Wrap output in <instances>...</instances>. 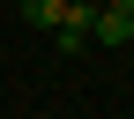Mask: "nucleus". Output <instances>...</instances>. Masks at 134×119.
Instances as JSON below:
<instances>
[{
  "label": "nucleus",
  "mask_w": 134,
  "mask_h": 119,
  "mask_svg": "<svg viewBox=\"0 0 134 119\" xmlns=\"http://www.w3.org/2000/svg\"><path fill=\"white\" fill-rule=\"evenodd\" d=\"M60 15H67V0H23V22H37V30H60Z\"/></svg>",
  "instance_id": "nucleus-1"
}]
</instances>
